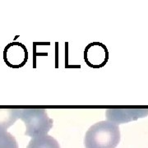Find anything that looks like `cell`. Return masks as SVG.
Here are the masks:
<instances>
[{
  "label": "cell",
  "mask_w": 148,
  "mask_h": 148,
  "mask_svg": "<svg viewBox=\"0 0 148 148\" xmlns=\"http://www.w3.org/2000/svg\"><path fill=\"white\" fill-rule=\"evenodd\" d=\"M3 59L8 66L18 69L24 66L28 59L27 47L19 42L8 44L3 51Z\"/></svg>",
  "instance_id": "3"
},
{
  "label": "cell",
  "mask_w": 148,
  "mask_h": 148,
  "mask_svg": "<svg viewBox=\"0 0 148 148\" xmlns=\"http://www.w3.org/2000/svg\"><path fill=\"white\" fill-rule=\"evenodd\" d=\"M120 142L119 125L110 121H101L95 123L86 132V148H116Z\"/></svg>",
  "instance_id": "1"
},
{
  "label": "cell",
  "mask_w": 148,
  "mask_h": 148,
  "mask_svg": "<svg viewBox=\"0 0 148 148\" xmlns=\"http://www.w3.org/2000/svg\"><path fill=\"white\" fill-rule=\"evenodd\" d=\"M0 148H19L13 135L8 132H0Z\"/></svg>",
  "instance_id": "8"
},
{
  "label": "cell",
  "mask_w": 148,
  "mask_h": 148,
  "mask_svg": "<svg viewBox=\"0 0 148 148\" xmlns=\"http://www.w3.org/2000/svg\"><path fill=\"white\" fill-rule=\"evenodd\" d=\"M84 60L90 68L99 69L103 67L108 60L107 49L101 43H90L85 49Z\"/></svg>",
  "instance_id": "4"
},
{
  "label": "cell",
  "mask_w": 148,
  "mask_h": 148,
  "mask_svg": "<svg viewBox=\"0 0 148 148\" xmlns=\"http://www.w3.org/2000/svg\"><path fill=\"white\" fill-rule=\"evenodd\" d=\"M21 109H0V132H6L20 118Z\"/></svg>",
  "instance_id": "6"
},
{
  "label": "cell",
  "mask_w": 148,
  "mask_h": 148,
  "mask_svg": "<svg viewBox=\"0 0 148 148\" xmlns=\"http://www.w3.org/2000/svg\"><path fill=\"white\" fill-rule=\"evenodd\" d=\"M19 119L23 121L26 126L25 135L32 138L47 135L53 127V119L49 117L45 109H21Z\"/></svg>",
  "instance_id": "2"
},
{
  "label": "cell",
  "mask_w": 148,
  "mask_h": 148,
  "mask_svg": "<svg viewBox=\"0 0 148 148\" xmlns=\"http://www.w3.org/2000/svg\"><path fill=\"white\" fill-rule=\"evenodd\" d=\"M106 117L108 121L115 124H120L136 120L139 118H143L148 114V110H108L106 111Z\"/></svg>",
  "instance_id": "5"
},
{
  "label": "cell",
  "mask_w": 148,
  "mask_h": 148,
  "mask_svg": "<svg viewBox=\"0 0 148 148\" xmlns=\"http://www.w3.org/2000/svg\"><path fill=\"white\" fill-rule=\"evenodd\" d=\"M27 148H61L58 141L49 135L32 138Z\"/></svg>",
  "instance_id": "7"
}]
</instances>
